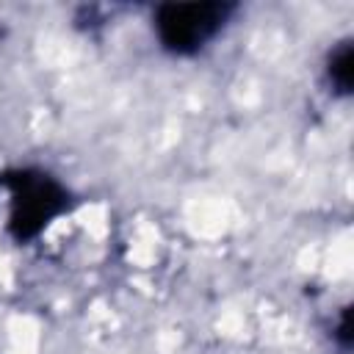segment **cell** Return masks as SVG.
<instances>
[{"instance_id": "6da1fadb", "label": "cell", "mask_w": 354, "mask_h": 354, "mask_svg": "<svg viewBox=\"0 0 354 354\" xmlns=\"http://www.w3.org/2000/svg\"><path fill=\"white\" fill-rule=\"evenodd\" d=\"M0 188L8 196V230L17 241L44 232L69 205L66 188L41 169L6 171L0 174Z\"/></svg>"}, {"instance_id": "7a4b0ae2", "label": "cell", "mask_w": 354, "mask_h": 354, "mask_svg": "<svg viewBox=\"0 0 354 354\" xmlns=\"http://www.w3.org/2000/svg\"><path fill=\"white\" fill-rule=\"evenodd\" d=\"M232 11V3H163L155 8L152 28L163 50L194 55L224 30Z\"/></svg>"}, {"instance_id": "3957f363", "label": "cell", "mask_w": 354, "mask_h": 354, "mask_svg": "<svg viewBox=\"0 0 354 354\" xmlns=\"http://www.w3.org/2000/svg\"><path fill=\"white\" fill-rule=\"evenodd\" d=\"M326 75H329V83L340 91V94H348L351 88V44L343 41L332 58H329V66H326Z\"/></svg>"}]
</instances>
